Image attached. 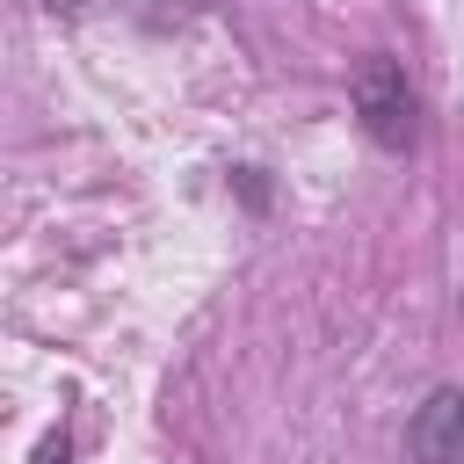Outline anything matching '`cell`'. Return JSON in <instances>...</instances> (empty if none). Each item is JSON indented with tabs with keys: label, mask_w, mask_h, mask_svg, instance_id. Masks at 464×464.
I'll use <instances>...</instances> for the list:
<instances>
[{
	"label": "cell",
	"mask_w": 464,
	"mask_h": 464,
	"mask_svg": "<svg viewBox=\"0 0 464 464\" xmlns=\"http://www.w3.org/2000/svg\"><path fill=\"white\" fill-rule=\"evenodd\" d=\"M348 102H355V123H362V138H370L377 152H406V145H413L420 102H413V80H406L399 58H384V51L362 58L355 80H348Z\"/></svg>",
	"instance_id": "1"
},
{
	"label": "cell",
	"mask_w": 464,
	"mask_h": 464,
	"mask_svg": "<svg viewBox=\"0 0 464 464\" xmlns=\"http://www.w3.org/2000/svg\"><path fill=\"white\" fill-rule=\"evenodd\" d=\"M406 464H464V392L435 384L406 420Z\"/></svg>",
	"instance_id": "2"
},
{
	"label": "cell",
	"mask_w": 464,
	"mask_h": 464,
	"mask_svg": "<svg viewBox=\"0 0 464 464\" xmlns=\"http://www.w3.org/2000/svg\"><path fill=\"white\" fill-rule=\"evenodd\" d=\"M36 464H72V435H65V428H51V435L36 442Z\"/></svg>",
	"instance_id": "3"
}]
</instances>
